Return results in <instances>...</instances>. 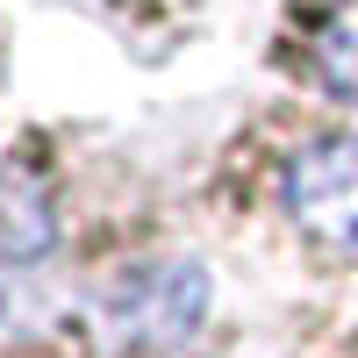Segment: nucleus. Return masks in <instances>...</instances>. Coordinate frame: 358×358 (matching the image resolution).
<instances>
[{
	"mask_svg": "<svg viewBox=\"0 0 358 358\" xmlns=\"http://www.w3.org/2000/svg\"><path fill=\"white\" fill-rule=\"evenodd\" d=\"M287 208L308 236L337 251H358V129L322 136L287 165Z\"/></svg>",
	"mask_w": 358,
	"mask_h": 358,
	"instance_id": "1",
	"label": "nucleus"
},
{
	"mask_svg": "<svg viewBox=\"0 0 358 358\" xmlns=\"http://www.w3.org/2000/svg\"><path fill=\"white\" fill-rule=\"evenodd\" d=\"M57 244V208L22 165H0V258L29 265Z\"/></svg>",
	"mask_w": 358,
	"mask_h": 358,
	"instance_id": "2",
	"label": "nucleus"
},
{
	"mask_svg": "<svg viewBox=\"0 0 358 358\" xmlns=\"http://www.w3.org/2000/svg\"><path fill=\"white\" fill-rule=\"evenodd\" d=\"M315 72L330 79L344 101H358V0H344V8L322 22V36H315Z\"/></svg>",
	"mask_w": 358,
	"mask_h": 358,
	"instance_id": "3",
	"label": "nucleus"
}]
</instances>
